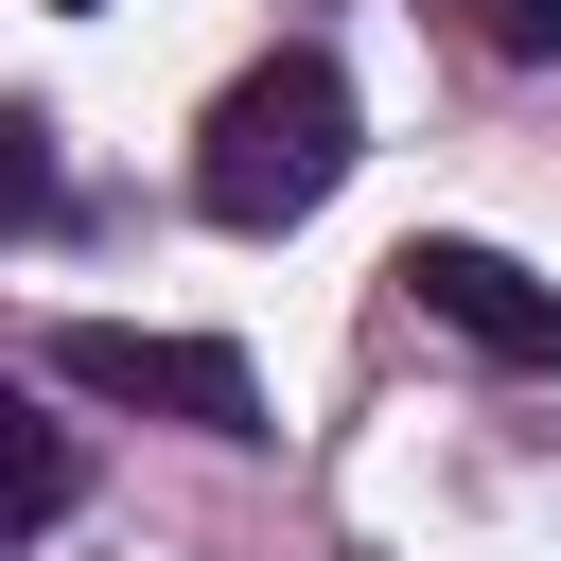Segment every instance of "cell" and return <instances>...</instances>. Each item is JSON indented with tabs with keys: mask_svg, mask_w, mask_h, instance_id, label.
Returning <instances> with one entry per match:
<instances>
[{
	"mask_svg": "<svg viewBox=\"0 0 561 561\" xmlns=\"http://www.w3.org/2000/svg\"><path fill=\"white\" fill-rule=\"evenodd\" d=\"M53 386L88 403H140V421H193V438H263V386L228 333H140V316H70L53 333Z\"/></svg>",
	"mask_w": 561,
	"mask_h": 561,
	"instance_id": "cell-2",
	"label": "cell"
},
{
	"mask_svg": "<svg viewBox=\"0 0 561 561\" xmlns=\"http://www.w3.org/2000/svg\"><path fill=\"white\" fill-rule=\"evenodd\" d=\"M473 18V53H508V70H561V0H456Z\"/></svg>",
	"mask_w": 561,
	"mask_h": 561,
	"instance_id": "cell-4",
	"label": "cell"
},
{
	"mask_svg": "<svg viewBox=\"0 0 561 561\" xmlns=\"http://www.w3.org/2000/svg\"><path fill=\"white\" fill-rule=\"evenodd\" d=\"M333 175H351V70H333V53H263V70L193 123V193H210V228H298Z\"/></svg>",
	"mask_w": 561,
	"mask_h": 561,
	"instance_id": "cell-1",
	"label": "cell"
},
{
	"mask_svg": "<svg viewBox=\"0 0 561 561\" xmlns=\"http://www.w3.org/2000/svg\"><path fill=\"white\" fill-rule=\"evenodd\" d=\"M53 508H70V438H53V421H35V438H18V543H35V526H53Z\"/></svg>",
	"mask_w": 561,
	"mask_h": 561,
	"instance_id": "cell-5",
	"label": "cell"
},
{
	"mask_svg": "<svg viewBox=\"0 0 561 561\" xmlns=\"http://www.w3.org/2000/svg\"><path fill=\"white\" fill-rule=\"evenodd\" d=\"M403 298H421L456 351H491V368H561V280H526V263L473 245V228H421V245H403Z\"/></svg>",
	"mask_w": 561,
	"mask_h": 561,
	"instance_id": "cell-3",
	"label": "cell"
}]
</instances>
